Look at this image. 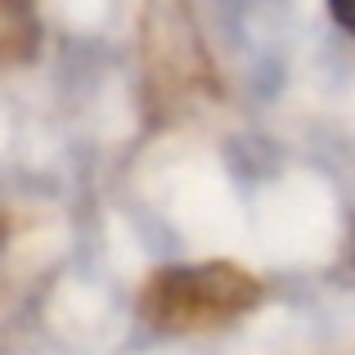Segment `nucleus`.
<instances>
[{
	"instance_id": "obj_1",
	"label": "nucleus",
	"mask_w": 355,
	"mask_h": 355,
	"mask_svg": "<svg viewBox=\"0 0 355 355\" xmlns=\"http://www.w3.org/2000/svg\"><path fill=\"white\" fill-rule=\"evenodd\" d=\"M261 306V279L230 261L166 266L139 288V320L162 338L220 333Z\"/></svg>"
},
{
	"instance_id": "obj_2",
	"label": "nucleus",
	"mask_w": 355,
	"mask_h": 355,
	"mask_svg": "<svg viewBox=\"0 0 355 355\" xmlns=\"http://www.w3.org/2000/svg\"><path fill=\"white\" fill-rule=\"evenodd\" d=\"M41 50V9L36 0H0V68L32 63Z\"/></svg>"
},
{
	"instance_id": "obj_3",
	"label": "nucleus",
	"mask_w": 355,
	"mask_h": 355,
	"mask_svg": "<svg viewBox=\"0 0 355 355\" xmlns=\"http://www.w3.org/2000/svg\"><path fill=\"white\" fill-rule=\"evenodd\" d=\"M329 14L347 36H355V0H329Z\"/></svg>"
},
{
	"instance_id": "obj_4",
	"label": "nucleus",
	"mask_w": 355,
	"mask_h": 355,
	"mask_svg": "<svg viewBox=\"0 0 355 355\" xmlns=\"http://www.w3.org/2000/svg\"><path fill=\"white\" fill-rule=\"evenodd\" d=\"M347 261H351V270H355V225H351V248H347Z\"/></svg>"
}]
</instances>
